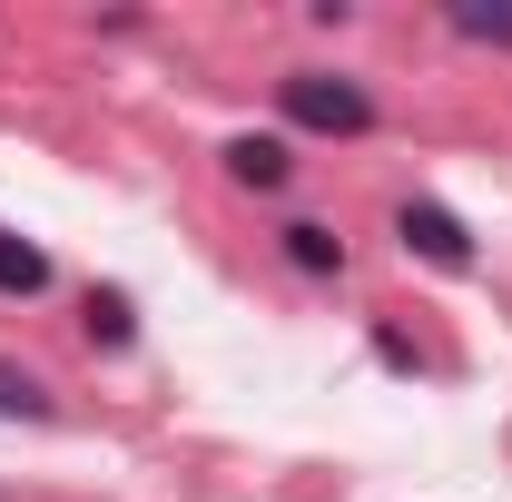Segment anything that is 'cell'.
Segmentation results:
<instances>
[{
  "label": "cell",
  "instance_id": "3957f363",
  "mask_svg": "<svg viewBox=\"0 0 512 502\" xmlns=\"http://www.w3.org/2000/svg\"><path fill=\"white\" fill-rule=\"evenodd\" d=\"M227 178L237 188H286V138H237L227 148Z\"/></svg>",
  "mask_w": 512,
  "mask_h": 502
},
{
  "label": "cell",
  "instance_id": "52a82bcc",
  "mask_svg": "<svg viewBox=\"0 0 512 502\" xmlns=\"http://www.w3.org/2000/svg\"><path fill=\"white\" fill-rule=\"evenodd\" d=\"M286 256H296L306 276H325V266H345V247H335L325 227H286Z\"/></svg>",
  "mask_w": 512,
  "mask_h": 502
},
{
  "label": "cell",
  "instance_id": "6da1fadb",
  "mask_svg": "<svg viewBox=\"0 0 512 502\" xmlns=\"http://www.w3.org/2000/svg\"><path fill=\"white\" fill-rule=\"evenodd\" d=\"M276 99H286V119H296V128H325V138H365V128H375V99H365L355 79H325V69L276 79Z\"/></svg>",
  "mask_w": 512,
  "mask_h": 502
},
{
  "label": "cell",
  "instance_id": "7a4b0ae2",
  "mask_svg": "<svg viewBox=\"0 0 512 502\" xmlns=\"http://www.w3.org/2000/svg\"><path fill=\"white\" fill-rule=\"evenodd\" d=\"M394 237L424 256V266H473V237H463V217H453V207H434V197H414V207L394 217Z\"/></svg>",
  "mask_w": 512,
  "mask_h": 502
},
{
  "label": "cell",
  "instance_id": "5b68a950",
  "mask_svg": "<svg viewBox=\"0 0 512 502\" xmlns=\"http://www.w3.org/2000/svg\"><path fill=\"white\" fill-rule=\"evenodd\" d=\"M453 30H463V40H493V50H512V10H503V0H463V10H453Z\"/></svg>",
  "mask_w": 512,
  "mask_h": 502
},
{
  "label": "cell",
  "instance_id": "8992f818",
  "mask_svg": "<svg viewBox=\"0 0 512 502\" xmlns=\"http://www.w3.org/2000/svg\"><path fill=\"white\" fill-rule=\"evenodd\" d=\"M0 414H20V424H40V414H50V394H40V375H20V365H0Z\"/></svg>",
  "mask_w": 512,
  "mask_h": 502
},
{
  "label": "cell",
  "instance_id": "277c9868",
  "mask_svg": "<svg viewBox=\"0 0 512 502\" xmlns=\"http://www.w3.org/2000/svg\"><path fill=\"white\" fill-rule=\"evenodd\" d=\"M0 286H10V296H40V286H50V256L30 247V237H0Z\"/></svg>",
  "mask_w": 512,
  "mask_h": 502
},
{
  "label": "cell",
  "instance_id": "ba28073f",
  "mask_svg": "<svg viewBox=\"0 0 512 502\" xmlns=\"http://www.w3.org/2000/svg\"><path fill=\"white\" fill-rule=\"evenodd\" d=\"M89 335L99 345H128V296H89Z\"/></svg>",
  "mask_w": 512,
  "mask_h": 502
}]
</instances>
